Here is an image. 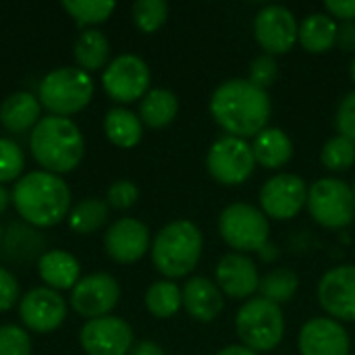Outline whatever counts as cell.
<instances>
[{
  "label": "cell",
  "mask_w": 355,
  "mask_h": 355,
  "mask_svg": "<svg viewBox=\"0 0 355 355\" xmlns=\"http://www.w3.org/2000/svg\"><path fill=\"white\" fill-rule=\"evenodd\" d=\"M29 148L42 171L60 177L81 164L85 141L75 121L50 114L42 116L40 123L31 129Z\"/></svg>",
  "instance_id": "3"
},
{
  "label": "cell",
  "mask_w": 355,
  "mask_h": 355,
  "mask_svg": "<svg viewBox=\"0 0 355 355\" xmlns=\"http://www.w3.org/2000/svg\"><path fill=\"white\" fill-rule=\"evenodd\" d=\"M2 248L6 260L29 262L33 258L44 256V237L29 225H10L6 235L2 237Z\"/></svg>",
  "instance_id": "28"
},
{
  "label": "cell",
  "mask_w": 355,
  "mask_h": 355,
  "mask_svg": "<svg viewBox=\"0 0 355 355\" xmlns=\"http://www.w3.org/2000/svg\"><path fill=\"white\" fill-rule=\"evenodd\" d=\"M214 355H260V354H256V352L248 349L245 345L237 343V345H227V347L218 349Z\"/></svg>",
  "instance_id": "44"
},
{
  "label": "cell",
  "mask_w": 355,
  "mask_h": 355,
  "mask_svg": "<svg viewBox=\"0 0 355 355\" xmlns=\"http://www.w3.org/2000/svg\"><path fill=\"white\" fill-rule=\"evenodd\" d=\"M277 75H279V64L277 58L270 54H260L250 62L248 81H252L260 89H268L275 83Z\"/></svg>",
  "instance_id": "37"
},
{
  "label": "cell",
  "mask_w": 355,
  "mask_h": 355,
  "mask_svg": "<svg viewBox=\"0 0 355 355\" xmlns=\"http://www.w3.org/2000/svg\"><path fill=\"white\" fill-rule=\"evenodd\" d=\"M179 114V98L164 87L150 89L139 100V119L150 129L168 127Z\"/></svg>",
  "instance_id": "26"
},
{
  "label": "cell",
  "mask_w": 355,
  "mask_h": 355,
  "mask_svg": "<svg viewBox=\"0 0 355 355\" xmlns=\"http://www.w3.org/2000/svg\"><path fill=\"white\" fill-rule=\"evenodd\" d=\"M152 248L150 229L137 218L125 216L114 220L104 235V250L110 260L119 264H133Z\"/></svg>",
  "instance_id": "17"
},
{
  "label": "cell",
  "mask_w": 355,
  "mask_h": 355,
  "mask_svg": "<svg viewBox=\"0 0 355 355\" xmlns=\"http://www.w3.org/2000/svg\"><path fill=\"white\" fill-rule=\"evenodd\" d=\"M2 237H4V233H2V227H0V243H2Z\"/></svg>",
  "instance_id": "47"
},
{
  "label": "cell",
  "mask_w": 355,
  "mask_h": 355,
  "mask_svg": "<svg viewBox=\"0 0 355 355\" xmlns=\"http://www.w3.org/2000/svg\"><path fill=\"white\" fill-rule=\"evenodd\" d=\"M94 79L77 67H60L40 81V104L54 116L81 112L94 98Z\"/></svg>",
  "instance_id": "6"
},
{
  "label": "cell",
  "mask_w": 355,
  "mask_h": 355,
  "mask_svg": "<svg viewBox=\"0 0 355 355\" xmlns=\"http://www.w3.org/2000/svg\"><path fill=\"white\" fill-rule=\"evenodd\" d=\"M335 123H337L339 135L352 139L355 144V89L354 92H349V94L339 102Z\"/></svg>",
  "instance_id": "39"
},
{
  "label": "cell",
  "mask_w": 355,
  "mask_h": 355,
  "mask_svg": "<svg viewBox=\"0 0 355 355\" xmlns=\"http://www.w3.org/2000/svg\"><path fill=\"white\" fill-rule=\"evenodd\" d=\"M297 349L300 355H349L352 339L341 322L329 316H316L302 327Z\"/></svg>",
  "instance_id": "18"
},
{
  "label": "cell",
  "mask_w": 355,
  "mask_h": 355,
  "mask_svg": "<svg viewBox=\"0 0 355 355\" xmlns=\"http://www.w3.org/2000/svg\"><path fill=\"white\" fill-rule=\"evenodd\" d=\"M183 306V295L177 283L162 279L148 287L146 291V308L154 318L166 320L173 318Z\"/></svg>",
  "instance_id": "29"
},
{
  "label": "cell",
  "mask_w": 355,
  "mask_h": 355,
  "mask_svg": "<svg viewBox=\"0 0 355 355\" xmlns=\"http://www.w3.org/2000/svg\"><path fill=\"white\" fill-rule=\"evenodd\" d=\"M152 73L144 58L137 54H121L108 62L102 73L104 92L121 104L141 100L150 92Z\"/></svg>",
  "instance_id": "10"
},
{
  "label": "cell",
  "mask_w": 355,
  "mask_h": 355,
  "mask_svg": "<svg viewBox=\"0 0 355 355\" xmlns=\"http://www.w3.org/2000/svg\"><path fill=\"white\" fill-rule=\"evenodd\" d=\"M37 272L46 287L54 291H67L79 283L81 264L73 254L64 250H50L44 252V256L37 260Z\"/></svg>",
  "instance_id": "21"
},
{
  "label": "cell",
  "mask_w": 355,
  "mask_h": 355,
  "mask_svg": "<svg viewBox=\"0 0 355 355\" xmlns=\"http://www.w3.org/2000/svg\"><path fill=\"white\" fill-rule=\"evenodd\" d=\"M300 23L283 4H266L254 17V37L264 54L279 56L289 52L297 42Z\"/></svg>",
  "instance_id": "12"
},
{
  "label": "cell",
  "mask_w": 355,
  "mask_h": 355,
  "mask_svg": "<svg viewBox=\"0 0 355 355\" xmlns=\"http://www.w3.org/2000/svg\"><path fill=\"white\" fill-rule=\"evenodd\" d=\"M318 304L337 322H355V264L327 270L318 281Z\"/></svg>",
  "instance_id": "13"
},
{
  "label": "cell",
  "mask_w": 355,
  "mask_h": 355,
  "mask_svg": "<svg viewBox=\"0 0 355 355\" xmlns=\"http://www.w3.org/2000/svg\"><path fill=\"white\" fill-rule=\"evenodd\" d=\"M210 114L227 135L248 139L268 127L270 98L252 81L233 77L216 85L210 96Z\"/></svg>",
  "instance_id": "1"
},
{
  "label": "cell",
  "mask_w": 355,
  "mask_h": 355,
  "mask_svg": "<svg viewBox=\"0 0 355 355\" xmlns=\"http://www.w3.org/2000/svg\"><path fill=\"white\" fill-rule=\"evenodd\" d=\"M320 160L331 173L349 171L355 164V144L343 135H335L322 146Z\"/></svg>",
  "instance_id": "33"
},
{
  "label": "cell",
  "mask_w": 355,
  "mask_h": 355,
  "mask_svg": "<svg viewBox=\"0 0 355 355\" xmlns=\"http://www.w3.org/2000/svg\"><path fill=\"white\" fill-rule=\"evenodd\" d=\"M204 250V235L191 220H173L164 225L152 241V262L168 281L189 277Z\"/></svg>",
  "instance_id": "4"
},
{
  "label": "cell",
  "mask_w": 355,
  "mask_h": 355,
  "mask_svg": "<svg viewBox=\"0 0 355 355\" xmlns=\"http://www.w3.org/2000/svg\"><path fill=\"white\" fill-rule=\"evenodd\" d=\"M308 204V185L295 173H279L260 189V210L268 220H291Z\"/></svg>",
  "instance_id": "11"
},
{
  "label": "cell",
  "mask_w": 355,
  "mask_h": 355,
  "mask_svg": "<svg viewBox=\"0 0 355 355\" xmlns=\"http://www.w3.org/2000/svg\"><path fill=\"white\" fill-rule=\"evenodd\" d=\"M218 233L237 254L260 252L268 243L270 220L260 208L245 202H235L220 212Z\"/></svg>",
  "instance_id": "7"
},
{
  "label": "cell",
  "mask_w": 355,
  "mask_h": 355,
  "mask_svg": "<svg viewBox=\"0 0 355 355\" xmlns=\"http://www.w3.org/2000/svg\"><path fill=\"white\" fill-rule=\"evenodd\" d=\"M0 355H31L29 333L15 324L0 327Z\"/></svg>",
  "instance_id": "36"
},
{
  "label": "cell",
  "mask_w": 355,
  "mask_h": 355,
  "mask_svg": "<svg viewBox=\"0 0 355 355\" xmlns=\"http://www.w3.org/2000/svg\"><path fill=\"white\" fill-rule=\"evenodd\" d=\"M352 191H354V198H355V179H354V185H352Z\"/></svg>",
  "instance_id": "48"
},
{
  "label": "cell",
  "mask_w": 355,
  "mask_h": 355,
  "mask_svg": "<svg viewBox=\"0 0 355 355\" xmlns=\"http://www.w3.org/2000/svg\"><path fill=\"white\" fill-rule=\"evenodd\" d=\"M104 133L119 148H135L144 137V123L139 114L127 108H110L104 116Z\"/></svg>",
  "instance_id": "27"
},
{
  "label": "cell",
  "mask_w": 355,
  "mask_h": 355,
  "mask_svg": "<svg viewBox=\"0 0 355 355\" xmlns=\"http://www.w3.org/2000/svg\"><path fill=\"white\" fill-rule=\"evenodd\" d=\"M324 10L335 21H355V0H329L324 2Z\"/></svg>",
  "instance_id": "41"
},
{
  "label": "cell",
  "mask_w": 355,
  "mask_h": 355,
  "mask_svg": "<svg viewBox=\"0 0 355 355\" xmlns=\"http://www.w3.org/2000/svg\"><path fill=\"white\" fill-rule=\"evenodd\" d=\"M108 204L98 198H85L69 212V227L79 235H92L108 220Z\"/></svg>",
  "instance_id": "30"
},
{
  "label": "cell",
  "mask_w": 355,
  "mask_h": 355,
  "mask_svg": "<svg viewBox=\"0 0 355 355\" xmlns=\"http://www.w3.org/2000/svg\"><path fill=\"white\" fill-rule=\"evenodd\" d=\"M8 204H10V193L0 185V214H4V212H6Z\"/></svg>",
  "instance_id": "45"
},
{
  "label": "cell",
  "mask_w": 355,
  "mask_h": 355,
  "mask_svg": "<svg viewBox=\"0 0 355 355\" xmlns=\"http://www.w3.org/2000/svg\"><path fill=\"white\" fill-rule=\"evenodd\" d=\"M339 25L329 12H312L300 23L297 42L310 54H324L337 46Z\"/></svg>",
  "instance_id": "24"
},
{
  "label": "cell",
  "mask_w": 355,
  "mask_h": 355,
  "mask_svg": "<svg viewBox=\"0 0 355 355\" xmlns=\"http://www.w3.org/2000/svg\"><path fill=\"white\" fill-rule=\"evenodd\" d=\"M42 104L29 92H15L0 104V123L10 133H25L40 123Z\"/></svg>",
  "instance_id": "23"
},
{
  "label": "cell",
  "mask_w": 355,
  "mask_h": 355,
  "mask_svg": "<svg viewBox=\"0 0 355 355\" xmlns=\"http://www.w3.org/2000/svg\"><path fill=\"white\" fill-rule=\"evenodd\" d=\"M10 202L29 227L48 229L69 216L71 189L58 175L31 171L15 183Z\"/></svg>",
  "instance_id": "2"
},
{
  "label": "cell",
  "mask_w": 355,
  "mask_h": 355,
  "mask_svg": "<svg viewBox=\"0 0 355 355\" xmlns=\"http://www.w3.org/2000/svg\"><path fill=\"white\" fill-rule=\"evenodd\" d=\"M308 212L316 225L324 229H345L355 218V198L352 185L322 177L308 187Z\"/></svg>",
  "instance_id": "8"
},
{
  "label": "cell",
  "mask_w": 355,
  "mask_h": 355,
  "mask_svg": "<svg viewBox=\"0 0 355 355\" xmlns=\"http://www.w3.org/2000/svg\"><path fill=\"white\" fill-rule=\"evenodd\" d=\"M19 302V283L10 270L0 266V312H8Z\"/></svg>",
  "instance_id": "40"
},
{
  "label": "cell",
  "mask_w": 355,
  "mask_h": 355,
  "mask_svg": "<svg viewBox=\"0 0 355 355\" xmlns=\"http://www.w3.org/2000/svg\"><path fill=\"white\" fill-rule=\"evenodd\" d=\"M19 316L31 333H52L67 318V304L62 295L50 287H35L19 300Z\"/></svg>",
  "instance_id": "16"
},
{
  "label": "cell",
  "mask_w": 355,
  "mask_h": 355,
  "mask_svg": "<svg viewBox=\"0 0 355 355\" xmlns=\"http://www.w3.org/2000/svg\"><path fill=\"white\" fill-rule=\"evenodd\" d=\"M129 355H166V352L156 341H139L133 345Z\"/></svg>",
  "instance_id": "43"
},
{
  "label": "cell",
  "mask_w": 355,
  "mask_h": 355,
  "mask_svg": "<svg viewBox=\"0 0 355 355\" xmlns=\"http://www.w3.org/2000/svg\"><path fill=\"white\" fill-rule=\"evenodd\" d=\"M235 333L248 349L268 354L277 349L285 337V316L281 306L264 300H248L235 314Z\"/></svg>",
  "instance_id": "5"
},
{
  "label": "cell",
  "mask_w": 355,
  "mask_h": 355,
  "mask_svg": "<svg viewBox=\"0 0 355 355\" xmlns=\"http://www.w3.org/2000/svg\"><path fill=\"white\" fill-rule=\"evenodd\" d=\"M216 285L223 295L231 300H252V295L260 289V275L256 262L248 254H225L216 264Z\"/></svg>",
  "instance_id": "19"
},
{
  "label": "cell",
  "mask_w": 355,
  "mask_h": 355,
  "mask_svg": "<svg viewBox=\"0 0 355 355\" xmlns=\"http://www.w3.org/2000/svg\"><path fill=\"white\" fill-rule=\"evenodd\" d=\"M133 23L144 33L158 31L168 19V4L164 0H137L131 6Z\"/></svg>",
  "instance_id": "34"
},
{
  "label": "cell",
  "mask_w": 355,
  "mask_h": 355,
  "mask_svg": "<svg viewBox=\"0 0 355 355\" xmlns=\"http://www.w3.org/2000/svg\"><path fill=\"white\" fill-rule=\"evenodd\" d=\"M300 287V277L291 268H275L260 279V297L283 306L293 300Z\"/></svg>",
  "instance_id": "31"
},
{
  "label": "cell",
  "mask_w": 355,
  "mask_h": 355,
  "mask_svg": "<svg viewBox=\"0 0 355 355\" xmlns=\"http://www.w3.org/2000/svg\"><path fill=\"white\" fill-rule=\"evenodd\" d=\"M337 46L345 52H355V21H343L339 25Z\"/></svg>",
  "instance_id": "42"
},
{
  "label": "cell",
  "mask_w": 355,
  "mask_h": 355,
  "mask_svg": "<svg viewBox=\"0 0 355 355\" xmlns=\"http://www.w3.org/2000/svg\"><path fill=\"white\" fill-rule=\"evenodd\" d=\"M183 308L198 322H214L225 310V295L218 285L206 277H191L181 289Z\"/></svg>",
  "instance_id": "20"
},
{
  "label": "cell",
  "mask_w": 355,
  "mask_h": 355,
  "mask_svg": "<svg viewBox=\"0 0 355 355\" xmlns=\"http://www.w3.org/2000/svg\"><path fill=\"white\" fill-rule=\"evenodd\" d=\"M119 300H121V287L116 279L106 272H94L81 277L79 283L71 289L73 310L87 320L110 316Z\"/></svg>",
  "instance_id": "14"
},
{
  "label": "cell",
  "mask_w": 355,
  "mask_h": 355,
  "mask_svg": "<svg viewBox=\"0 0 355 355\" xmlns=\"http://www.w3.org/2000/svg\"><path fill=\"white\" fill-rule=\"evenodd\" d=\"M60 6L73 17L79 27L92 29L94 25L104 23L112 15L116 4L112 0H64Z\"/></svg>",
  "instance_id": "32"
},
{
  "label": "cell",
  "mask_w": 355,
  "mask_h": 355,
  "mask_svg": "<svg viewBox=\"0 0 355 355\" xmlns=\"http://www.w3.org/2000/svg\"><path fill=\"white\" fill-rule=\"evenodd\" d=\"M81 347L87 355H127L133 349V329L116 316L87 320L79 333Z\"/></svg>",
  "instance_id": "15"
},
{
  "label": "cell",
  "mask_w": 355,
  "mask_h": 355,
  "mask_svg": "<svg viewBox=\"0 0 355 355\" xmlns=\"http://www.w3.org/2000/svg\"><path fill=\"white\" fill-rule=\"evenodd\" d=\"M206 166L214 181L229 187L241 185L252 177L256 168L252 144H248V139L223 135L210 146L206 156Z\"/></svg>",
  "instance_id": "9"
},
{
  "label": "cell",
  "mask_w": 355,
  "mask_h": 355,
  "mask_svg": "<svg viewBox=\"0 0 355 355\" xmlns=\"http://www.w3.org/2000/svg\"><path fill=\"white\" fill-rule=\"evenodd\" d=\"M256 164L268 171L283 168L293 158V141L281 127H266L252 141Z\"/></svg>",
  "instance_id": "22"
},
{
  "label": "cell",
  "mask_w": 355,
  "mask_h": 355,
  "mask_svg": "<svg viewBox=\"0 0 355 355\" xmlns=\"http://www.w3.org/2000/svg\"><path fill=\"white\" fill-rule=\"evenodd\" d=\"M137 200H139V189L129 179L114 181L106 193V204L108 208H114V210H129L137 204Z\"/></svg>",
  "instance_id": "38"
},
{
  "label": "cell",
  "mask_w": 355,
  "mask_h": 355,
  "mask_svg": "<svg viewBox=\"0 0 355 355\" xmlns=\"http://www.w3.org/2000/svg\"><path fill=\"white\" fill-rule=\"evenodd\" d=\"M25 168V154L23 150L6 137H0V185L19 181Z\"/></svg>",
  "instance_id": "35"
},
{
  "label": "cell",
  "mask_w": 355,
  "mask_h": 355,
  "mask_svg": "<svg viewBox=\"0 0 355 355\" xmlns=\"http://www.w3.org/2000/svg\"><path fill=\"white\" fill-rule=\"evenodd\" d=\"M73 56L77 69L85 73H94L106 69L110 62V42L100 29H83L73 46Z\"/></svg>",
  "instance_id": "25"
},
{
  "label": "cell",
  "mask_w": 355,
  "mask_h": 355,
  "mask_svg": "<svg viewBox=\"0 0 355 355\" xmlns=\"http://www.w3.org/2000/svg\"><path fill=\"white\" fill-rule=\"evenodd\" d=\"M349 77L354 79V83H355V56L352 58V64H349Z\"/></svg>",
  "instance_id": "46"
}]
</instances>
